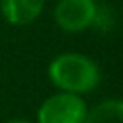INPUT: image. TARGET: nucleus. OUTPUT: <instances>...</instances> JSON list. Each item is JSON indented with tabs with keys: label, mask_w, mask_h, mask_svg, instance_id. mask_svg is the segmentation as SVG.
I'll list each match as a JSON object with an SVG mask.
<instances>
[{
	"label": "nucleus",
	"mask_w": 123,
	"mask_h": 123,
	"mask_svg": "<svg viewBox=\"0 0 123 123\" xmlns=\"http://www.w3.org/2000/svg\"><path fill=\"white\" fill-rule=\"evenodd\" d=\"M48 79L56 90L71 94H90L102 81L98 63L83 52H62L48 63Z\"/></svg>",
	"instance_id": "obj_1"
},
{
	"label": "nucleus",
	"mask_w": 123,
	"mask_h": 123,
	"mask_svg": "<svg viewBox=\"0 0 123 123\" xmlns=\"http://www.w3.org/2000/svg\"><path fill=\"white\" fill-rule=\"evenodd\" d=\"M88 104L83 96L56 90L37 108L35 123H85Z\"/></svg>",
	"instance_id": "obj_2"
},
{
	"label": "nucleus",
	"mask_w": 123,
	"mask_h": 123,
	"mask_svg": "<svg viewBox=\"0 0 123 123\" xmlns=\"http://www.w3.org/2000/svg\"><path fill=\"white\" fill-rule=\"evenodd\" d=\"M98 10L100 6L96 0H58L52 17L58 29L75 35L94 27Z\"/></svg>",
	"instance_id": "obj_3"
},
{
	"label": "nucleus",
	"mask_w": 123,
	"mask_h": 123,
	"mask_svg": "<svg viewBox=\"0 0 123 123\" xmlns=\"http://www.w3.org/2000/svg\"><path fill=\"white\" fill-rule=\"evenodd\" d=\"M46 0H0V13L13 27L35 23L44 12Z\"/></svg>",
	"instance_id": "obj_4"
},
{
	"label": "nucleus",
	"mask_w": 123,
	"mask_h": 123,
	"mask_svg": "<svg viewBox=\"0 0 123 123\" xmlns=\"http://www.w3.org/2000/svg\"><path fill=\"white\" fill-rule=\"evenodd\" d=\"M85 123H123V98H108L88 106Z\"/></svg>",
	"instance_id": "obj_5"
},
{
	"label": "nucleus",
	"mask_w": 123,
	"mask_h": 123,
	"mask_svg": "<svg viewBox=\"0 0 123 123\" xmlns=\"http://www.w3.org/2000/svg\"><path fill=\"white\" fill-rule=\"evenodd\" d=\"M6 123H35L31 119H25V117H13V119H8Z\"/></svg>",
	"instance_id": "obj_6"
}]
</instances>
